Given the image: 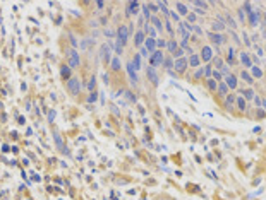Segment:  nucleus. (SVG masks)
<instances>
[{
  "instance_id": "1",
  "label": "nucleus",
  "mask_w": 266,
  "mask_h": 200,
  "mask_svg": "<svg viewBox=\"0 0 266 200\" xmlns=\"http://www.w3.org/2000/svg\"><path fill=\"white\" fill-rule=\"evenodd\" d=\"M67 89L70 91V94H79V91H81V82H79V79L72 77V79L67 82Z\"/></svg>"
},
{
  "instance_id": "2",
  "label": "nucleus",
  "mask_w": 266,
  "mask_h": 200,
  "mask_svg": "<svg viewBox=\"0 0 266 200\" xmlns=\"http://www.w3.org/2000/svg\"><path fill=\"white\" fill-rule=\"evenodd\" d=\"M79 65V53L76 50H70L69 51V67L70 68H76Z\"/></svg>"
},
{
  "instance_id": "3",
  "label": "nucleus",
  "mask_w": 266,
  "mask_h": 200,
  "mask_svg": "<svg viewBox=\"0 0 266 200\" xmlns=\"http://www.w3.org/2000/svg\"><path fill=\"white\" fill-rule=\"evenodd\" d=\"M127 38H129V29H127V26H120V29H119V43L124 45V43L127 41Z\"/></svg>"
},
{
  "instance_id": "4",
  "label": "nucleus",
  "mask_w": 266,
  "mask_h": 200,
  "mask_svg": "<svg viewBox=\"0 0 266 200\" xmlns=\"http://www.w3.org/2000/svg\"><path fill=\"white\" fill-rule=\"evenodd\" d=\"M161 63H163V55H161V51H155L153 56H151V67L155 68V67H158V65H161Z\"/></svg>"
},
{
  "instance_id": "5",
  "label": "nucleus",
  "mask_w": 266,
  "mask_h": 200,
  "mask_svg": "<svg viewBox=\"0 0 266 200\" xmlns=\"http://www.w3.org/2000/svg\"><path fill=\"white\" fill-rule=\"evenodd\" d=\"M146 74H148V77H149V80L156 86L158 84V74H156V70L153 68V67H148V70H146Z\"/></svg>"
},
{
  "instance_id": "6",
  "label": "nucleus",
  "mask_w": 266,
  "mask_h": 200,
  "mask_svg": "<svg viewBox=\"0 0 266 200\" xmlns=\"http://www.w3.org/2000/svg\"><path fill=\"white\" fill-rule=\"evenodd\" d=\"M249 22H251V26H258V22H259V12L258 10L249 12Z\"/></svg>"
},
{
  "instance_id": "7",
  "label": "nucleus",
  "mask_w": 266,
  "mask_h": 200,
  "mask_svg": "<svg viewBox=\"0 0 266 200\" xmlns=\"http://www.w3.org/2000/svg\"><path fill=\"white\" fill-rule=\"evenodd\" d=\"M186 67H187V60H186V58H179V60L175 62V70H177V72H184Z\"/></svg>"
},
{
  "instance_id": "8",
  "label": "nucleus",
  "mask_w": 266,
  "mask_h": 200,
  "mask_svg": "<svg viewBox=\"0 0 266 200\" xmlns=\"http://www.w3.org/2000/svg\"><path fill=\"white\" fill-rule=\"evenodd\" d=\"M127 74H129L131 80L136 84V82H137V75H136V72H134V68H132V63H127Z\"/></svg>"
},
{
  "instance_id": "9",
  "label": "nucleus",
  "mask_w": 266,
  "mask_h": 200,
  "mask_svg": "<svg viewBox=\"0 0 266 200\" xmlns=\"http://www.w3.org/2000/svg\"><path fill=\"white\" fill-rule=\"evenodd\" d=\"M225 80H227V86H228L230 89H235V87H237V79H235L234 75H227Z\"/></svg>"
},
{
  "instance_id": "10",
  "label": "nucleus",
  "mask_w": 266,
  "mask_h": 200,
  "mask_svg": "<svg viewBox=\"0 0 266 200\" xmlns=\"http://www.w3.org/2000/svg\"><path fill=\"white\" fill-rule=\"evenodd\" d=\"M210 38H211V41H213V43H218V45H222V43L225 41V38H223L222 34H213V33H211V34H210Z\"/></svg>"
},
{
  "instance_id": "11",
  "label": "nucleus",
  "mask_w": 266,
  "mask_h": 200,
  "mask_svg": "<svg viewBox=\"0 0 266 200\" xmlns=\"http://www.w3.org/2000/svg\"><path fill=\"white\" fill-rule=\"evenodd\" d=\"M101 58H103L105 62L110 60V48H108V46H101Z\"/></svg>"
},
{
  "instance_id": "12",
  "label": "nucleus",
  "mask_w": 266,
  "mask_h": 200,
  "mask_svg": "<svg viewBox=\"0 0 266 200\" xmlns=\"http://www.w3.org/2000/svg\"><path fill=\"white\" fill-rule=\"evenodd\" d=\"M203 60H204V62L211 60V48H210V46H204V48H203Z\"/></svg>"
},
{
  "instance_id": "13",
  "label": "nucleus",
  "mask_w": 266,
  "mask_h": 200,
  "mask_svg": "<svg viewBox=\"0 0 266 200\" xmlns=\"http://www.w3.org/2000/svg\"><path fill=\"white\" fill-rule=\"evenodd\" d=\"M155 46H156V41L149 38V39L146 41V48H148V51H153V53H155Z\"/></svg>"
},
{
  "instance_id": "14",
  "label": "nucleus",
  "mask_w": 266,
  "mask_h": 200,
  "mask_svg": "<svg viewBox=\"0 0 266 200\" xmlns=\"http://www.w3.org/2000/svg\"><path fill=\"white\" fill-rule=\"evenodd\" d=\"M241 60H242V63H244L246 67H253V65H251V58L247 56V53H241Z\"/></svg>"
},
{
  "instance_id": "15",
  "label": "nucleus",
  "mask_w": 266,
  "mask_h": 200,
  "mask_svg": "<svg viewBox=\"0 0 266 200\" xmlns=\"http://www.w3.org/2000/svg\"><path fill=\"white\" fill-rule=\"evenodd\" d=\"M137 7H139V3H129V12L127 14H137Z\"/></svg>"
},
{
  "instance_id": "16",
  "label": "nucleus",
  "mask_w": 266,
  "mask_h": 200,
  "mask_svg": "<svg viewBox=\"0 0 266 200\" xmlns=\"http://www.w3.org/2000/svg\"><path fill=\"white\" fill-rule=\"evenodd\" d=\"M151 22L155 24V27H156L158 31H161V29H163V26H161V22H160V19H158V17H153V19H151Z\"/></svg>"
},
{
  "instance_id": "17",
  "label": "nucleus",
  "mask_w": 266,
  "mask_h": 200,
  "mask_svg": "<svg viewBox=\"0 0 266 200\" xmlns=\"http://www.w3.org/2000/svg\"><path fill=\"white\" fill-rule=\"evenodd\" d=\"M177 9H179V12H180L182 15H186V14H189V12H187V9H186V5H184V3H180V2L177 3Z\"/></svg>"
},
{
  "instance_id": "18",
  "label": "nucleus",
  "mask_w": 266,
  "mask_h": 200,
  "mask_svg": "<svg viewBox=\"0 0 266 200\" xmlns=\"http://www.w3.org/2000/svg\"><path fill=\"white\" fill-rule=\"evenodd\" d=\"M242 79H244V80H246L247 84H253V82H254V80H253V77H251V75H249L247 72H244V70H242Z\"/></svg>"
},
{
  "instance_id": "19",
  "label": "nucleus",
  "mask_w": 266,
  "mask_h": 200,
  "mask_svg": "<svg viewBox=\"0 0 266 200\" xmlns=\"http://www.w3.org/2000/svg\"><path fill=\"white\" fill-rule=\"evenodd\" d=\"M143 39H144V33H141V31H139V33L136 34V45H141V43H143Z\"/></svg>"
},
{
  "instance_id": "20",
  "label": "nucleus",
  "mask_w": 266,
  "mask_h": 200,
  "mask_svg": "<svg viewBox=\"0 0 266 200\" xmlns=\"http://www.w3.org/2000/svg\"><path fill=\"white\" fill-rule=\"evenodd\" d=\"M112 68H113V70H119V68H120V60H119V58H113V60H112Z\"/></svg>"
},
{
  "instance_id": "21",
  "label": "nucleus",
  "mask_w": 266,
  "mask_h": 200,
  "mask_svg": "<svg viewBox=\"0 0 266 200\" xmlns=\"http://www.w3.org/2000/svg\"><path fill=\"white\" fill-rule=\"evenodd\" d=\"M253 75H254V77H261V75H263V70H261L259 67H253Z\"/></svg>"
},
{
  "instance_id": "22",
  "label": "nucleus",
  "mask_w": 266,
  "mask_h": 200,
  "mask_svg": "<svg viewBox=\"0 0 266 200\" xmlns=\"http://www.w3.org/2000/svg\"><path fill=\"white\" fill-rule=\"evenodd\" d=\"M191 65H192V67H198V65H199V58H198L196 55L191 56Z\"/></svg>"
},
{
  "instance_id": "23",
  "label": "nucleus",
  "mask_w": 266,
  "mask_h": 200,
  "mask_svg": "<svg viewBox=\"0 0 266 200\" xmlns=\"http://www.w3.org/2000/svg\"><path fill=\"white\" fill-rule=\"evenodd\" d=\"M167 46H168V50H170L172 53H175V48H177V45H175V41H168V45H167Z\"/></svg>"
},
{
  "instance_id": "24",
  "label": "nucleus",
  "mask_w": 266,
  "mask_h": 200,
  "mask_svg": "<svg viewBox=\"0 0 266 200\" xmlns=\"http://www.w3.org/2000/svg\"><path fill=\"white\" fill-rule=\"evenodd\" d=\"M218 91H220L222 96H225V94H227V86H225V84H220V86H218Z\"/></svg>"
},
{
  "instance_id": "25",
  "label": "nucleus",
  "mask_w": 266,
  "mask_h": 200,
  "mask_svg": "<svg viewBox=\"0 0 266 200\" xmlns=\"http://www.w3.org/2000/svg\"><path fill=\"white\" fill-rule=\"evenodd\" d=\"M244 96H246L247 99H253V98H254V91H253V89H247V91L244 92Z\"/></svg>"
},
{
  "instance_id": "26",
  "label": "nucleus",
  "mask_w": 266,
  "mask_h": 200,
  "mask_svg": "<svg viewBox=\"0 0 266 200\" xmlns=\"http://www.w3.org/2000/svg\"><path fill=\"white\" fill-rule=\"evenodd\" d=\"M237 104H239V108H241V110H246V103H244V99H242V98H239V99H237Z\"/></svg>"
},
{
  "instance_id": "27",
  "label": "nucleus",
  "mask_w": 266,
  "mask_h": 200,
  "mask_svg": "<svg viewBox=\"0 0 266 200\" xmlns=\"http://www.w3.org/2000/svg\"><path fill=\"white\" fill-rule=\"evenodd\" d=\"M213 29L222 31V29H223V24H222V22H215V24H213Z\"/></svg>"
},
{
  "instance_id": "28",
  "label": "nucleus",
  "mask_w": 266,
  "mask_h": 200,
  "mask_svg": "<svg viewBox=\"0 0 266 200\" xmlns=\"http://www.w3.org/2000/svg\"><path fill=\"white\" fill-rule=\"evenodd\" d=\"M194 5H196V7H203V9H206V3H204V2H194Z\"/></svg>"
},
{
  "instance_id": "29",
  "label": "nucleus",
  "mask_w": 266,
  "mask_h": 200,
  "mask_svg": "<svg viewBox=\"0 0 266 200\" xmlns=\"http://www.w3.org/2000/svg\"><path fill=\"white\" fill-rule=\"evenodd\" d=\"M134 63H136V68H141V67H139V63H141V58H139V55L136 56V60H134Z\"/></svg>"
},
{
  "instance_id": "30",
  "label": "nucleus",
  "mask_w": 266,
  "mask_h": 200,
  "mask_svg": "<svg viewBox=\"0 0 266 200\" xmlns=\"http://www.w3.org/2000/svg\"><path fill=\"white\" fill-rule=\"evenodd\" d=\"M232 103H234V96H228L227 98V106H232Z\"/></svg>"
},
{
  "instance_id": "31",
  "label": "nucleus",
  "mask_w": 266,
  "mask_h": 200,
  "mask_svg": "<svg viewBox=\"0 0 266 200\" xmlns=\"http://www.w3.org/2000/svg\"><path fill=\"white\" fill-rule=\"evenodd\" d=\"M232 58H234V48L228 50V60H232Z\"/></svg>"
},
{
  "instance_id": "32",
  "label": "nucleus",
  "mask_w": 266,
  "mask_h": 200,
  "mask_svg": "<svg viewBox=\"0 0 266 200\" xmlns=\"http://www.w3.org/2000/svg\"><path fill=\"white\" fill-rule=\"evenodd\" d=\"M213 75H215V77H216V80H220V79H222V74H220V72H216V70H215V72H213Z\"/></svg>"
},
{
  "instance_id": "33",
  "label": "nucleus",
  "mask_w": 266,
  "mask_h": 200,
  "mask_svg": "<svg viewBox=\"0 0 266 200\" xmlns=\"http://www.w3.org/2000/svg\"><path fill=\"white\" fill-rule=\"evenodd\" d=\"M192 29H194V31H196V33H198V34H203V31H201V29H199V27H198V26H192Z\"/></svg>"
},
{
  "instance_id": "34",
  "label": "nucleus",
  "mask_w": 266,
  "mask_h": 200,
  "mask_svg": "<svg viewBox=\"0 0 266 200\" xmlns=\"http://www.w3.org/2000/svg\"><path fill=\"white\" fill-rule=\"evenodd\" d=\"M210 87H211V89H216V84H215V80H210Z\"/></svg>"
},
{
  "instance_id": "35",
  "label": "nucleus",
  "mask_w": 266,
  "mask_h": 200,
  "mask_svg": "<svg viewBox=\"0 0 266 200\" xmlns=\"http://www.w3.org/2000/svg\"><path fill=\"white\" fill-rule=\"evenodd\" d=\"M55 140H57V144H58V147H62V142H60V137H58V135H55Z\"/></svg>"
},
{
  "instance_id": "36",
  "label": "nucleus",
  "mask_w": 266,
  "mask_h": 200,
  "mask_svg": "<svg viewBox=\"0 0 266 200\" xmlns=\"http://www.w3.org/2000/svg\"><path fill=\"white\" fill-rule=\"evenodd\" d=\"M174 55H175V56H180V55H182V50H175V53H174Z\"/></svg>"
},
{
  "instance_id": "37",
  "label": "nucleus",
  "mask_w": 266,
  "mask_h": 200,
  "mask_svg": "<svg viewBox=\"0 0 266 200\" xmlns=\"http://www.w3.org/2000/svg\"><path fill=\"white\" fill-rule=\"evenodd\" d=\"M67 74H69V68L64 67V68H62V75H67Z\"/></svg>"
},
{
  "instance_id": "38",
  "label": "nucleus",
  "mask_w": 266,
  "mask_h": 200,
  "mask_svg": "<svg viewBox=\"0 0 266 200\" xmlns=\"http://www.w3.org/2000/svg\"><path fill=\"white\" fill-rule=\"evenodd\" d=\"M165 65H167V68H170V67H172V62H170V60H167V62H165Z\"/></svg>"
},
{
  "instance_id": "39",
  "label": "nucleus",
  "mask_w": 266,
  "mask_h": 200,
  "mask_svg": "<svg viewBox=\"0 0 266 200\" xmlns=\"http://www.w3.org/2000/svg\"><path fill=\"white\" fill-rule=\"evenodd\" d=\"M215 62H216V65H218V67H223V65H222V60H220V58H216Z\"/></svg>"
},
{
  "instance_id": "40",
  "label": "nucleus",
  "mask_w": 266,
  "mask_h": 200,
  "mask_svg": "<svg viewBox=\"0 0 266 200\" xmlns=\"http://www.w3.org/2000/svg\"><path fill=\"white\" fill-rule=\"evenodd\" d=\"M204 74H206V75H211V68H210V67H208V68H206V70H204Z\"/></svg>"
},
{
  "instance_id": "41",
  "label": "nucleus",
  "mask_w": 266,
  "mask_h": 200,
  "mask_svg": "<svg viewBox=\"0 0 266 200\" xmlns=\"http://www.w3.org/2000/svg\"><path fill=\"white\" fill-rule=\"evenodd\" d=\"M94 87V79H91V82H89V89H93Z\"/></svg>"
},
{
  "instance_id": "42",
  "label": "nucleus",
  "mask_w": 266,
  "mask_h": 200,
  "mask_svg": "<svg viewBox=\"0 0 266 200\" xmlns=\"http://www.w3.org/2000/svg\"><path fill=\"white\" fill-rule=\"evenodd\" d=\"M263 106H265V110H266V99H265V101H263Z\"/></svg>"
}]
</instances>
